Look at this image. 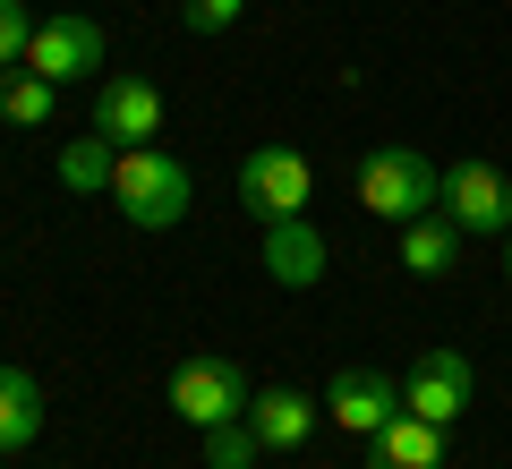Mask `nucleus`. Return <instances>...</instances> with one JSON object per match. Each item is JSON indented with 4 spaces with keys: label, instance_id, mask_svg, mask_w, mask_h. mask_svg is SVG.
<instances>
[{
    "label": "nucleus",
    "instance_id": "obj_1",
    "mask_svg": "<svg viewBox=\"0 0 512 469\" xmlns=\"http://www.w3.org/2000/svg\"><path fill=\"white\" fill-rule=\"evenodd\" d=\"M111 205H120L137 231H180L188 205H197V180H188V163L163 154V145H128L120 171H111Z\"/></svg>",
    "mask_w": 512,
    "mask_h": 469
},
{
    "label": "nucleus",
    "instance_id": "obj_2",
    "mask_svg": "<svg viewBox=\"0 0 512 469\" xmlns=\"http://www.w3.org/2000/svg\"><path fill=\"white\" fill-rule=\"evenodd\" d=\"M359 205L376 222H393V231L402 222H427V214H444V171L427 163L419 145H376L359 163Z\"/></svg>",
    "mask_w": 512,
    "mask_h": 469
},
{
    "label": "nucleus",
    "instance_id": "obj_3",
    "mask_svg": "<svg viewBox=\"0 0 512 469\" xmlns=\"http://www.w3.org/2000/svg\"><path fill=\"white\" fill-rule=\"evenodd\" d=\"M308 197H316V163L299 145H248V154H239V205H248L256 222L308 214Z\"/></svg>",
    "mask_w": 512,
    "mask_h": 469
},
{
    "label": "nucleus",
    "instance_id": "obj_4",
    "mask_svg": "<svg viewBox=\"0 0 512 469\" xmlns=\"http://www.w3.org/2000/svg\"><path fill=\"white\" fill-rule=\"evenodd\" d=\"M171 410H180L188 418V427H231V418H248V367H239V359H214V350H197V359H180V367H171Z\"/></svg>",
    "mask_w": 512,
    "mask_h": 469
},
{
    "label": "nucleus",
    "instance_id": "obj_5",
    "mask_svg": "<svg viewBox=\"0 0 512 469\" xmlns=\"http://www.w3.org/2000/svg\"><path fill=\"white\" fill-rule=\"evenodd\" d=\"M444 222H453L461 239H504L512 231V180L487 163V154L444 163Z\"/></svg>",
    "mask_w": 512,
    "mask_h": 469
},
{
    "label": "nucleus",
    "instance_id": "obj_6",
    "mask_svg": "<svg viewBox=\"0 0 512 469\" xmlns=\"http://www.w3.org/2000/svg\"><path fill=\"white\" fill-rule=\"evenodd\" d=\"M470 393H478V367H470V350H453V342H427L419 359H410V376H402V410L436 418V427H453V418L470 410Z\"/></svg>",
    "mask_w": 512,
    "mask_h": 469
},
{
    "label": "nucleus",
    "instance_id": "obj_7",
    "mask_svg": "<svg viewBox=\"0 0 512 469\" xmlns=\"http://www.w3.org/2000/svg\"><path fill=\"white\" fill-rule=\"evenodd\" d=\"M325 418L342 435H359V444H376V435L402 418V376H384V367H342V376L325 384Z\"/></svg>",
    "mask_w": 512,
    "mask_h": 469
},
{
    "label": "nucleus",
    "instance_id": "obj_8",
    "mask_svg": "<svg viewBox=\"0 0 512 469\" xmlns=\"http://www.w3.org/2000/svg\"><path fill=\"white\" fill-rule=\"evenodd\" d=\"M18 69L52 77V86H77L86 69H103V26L77 18V9H60V18H43V26H35V43H26Z\"/></svg>",
    "mask_w": 512,
    "mask_h": 469
},
{
    "label": "nucleus",
    "instance_id": "obj_9",
    "mask_svg": "<svg viewBox=\"0 0 512 469\" xmlns=\"http://www.w3.org/2000/svg\"><path fill=\"white\" fill-rule=\"evenodd\" d=\"M94 137H111L128 154V145H154L163 137V86L154 77H103L94 86Z\"/></svg>",
    "mask_w": 512,
    "mask_h": 469
},
{
    "label": "nucleus",
    "instance_id": "obj_10",
    "mask_svg": "<svg viewBox=\"0 0 512 469\" xmlns=\"http://www.w3.org/2000/svg\"><path fill=\"white\" fill-rule=\"evenodd\" d=\"M248 427H256V444H265V452H308L316 427H325V401L299 393V384H274V393L248 401Z\"/></svg>",
    "mask_w": 512,
    "mask_h": 469
},
{
    "label": "nucleus",
    "instance_id": "obj_11",
    "mask_svg": "<svg viewBox=\"0 0 512 469\" xmlns=\"http://www.w3.org/2000/svg\"><path fill=\"white\" fill-rule=\"evenodd\" d=\"M265 273H274L282 290H316V282H325V239H316L308 214L265 222Z\"/></svg>",
    "mask_w": 512,
    "mask_h": 469
},
{
    "label": "nucleus",
    "instance_id": "obj_12",
    "mask_svg": "<svg viewBox=\"0 0 512 469\" xmlns=\"http://www.w3.org/2000/svg\"><path fill=\"white\" fill-rule=\"evenodd\" d=\"M367 469H444V427L419 418V410H402L376 444H367Z\"/></svg>",
    "mask_w": 512,
    "mask_h": 469
},
{
    "label": "nucleus",
    "instance_id": "obj_13",
    "mask_svg": "<svg viewBox=\"0 0 512 469\" xmlns=\"http://www.w3.org/2000/svg\"><path fill=\"white\" fill-rule=\"evenodd\" d=\"M35 435H43V384L26 376V367L0 359V461H9V452H26Z\"/></svg>",
    "mask_w": 512,
    "mask_h": 469
},
{
    "label": "nucleus",
    "instance_id": "obj_14",
    "mask_svg": "<svg viewBox=\"0 0 512 469\" xmlns=\"http://www.w3.org/2000/svg\"><path fill=\"white\" fill-rule=\"evenodd\" d=\"M111 171H120V145L94 137V128L60 145V188H69V197H111Z\"/></svg>",
    "mask_w": 512,
    "mask_h": 469
},
{
    "label": "nucleus",
    "instance_id": "obj_15",
    "mask_svg": "<svg viewBox=\"0 0 512 469\" xmlns=\"http://www.w3.org/2000/svg\"><path fill=\"white\" fill-rule=\"evenodd\" d=\"M402 265H410V273H427V282H444V273L461 265V231H453L444 214L402 222Z\"/></svg>",
    "mask_w": 512,
    "mask_h": 469
},
{
    "label": "nucleus",
    "instance_id": "obj_16",
    "mask_svg": "<svg viewBox=\"0 0 512 469\" xmlns=\"http://www.w3.org/2000/svg\"><path fill=\"white\" fill-rule=\"evenodd\" d=\"M60 111V86L52 77H35V69H0V120L9 128H43Z\"/></svg>",
    "mask_w": 512,
    "mask_h": 469
},
{
    "label": "nucleus",
    "instance_id": "obj_17",
    "mask_svg": "<svg viewBox=\"0 0 512 469\" xmlns=\"http://www.w3.org/2000/svg\"><path fill=\"white\" fill-rule=\"evenodd\" d=\"M265 461V444H256L248 418H231V427H205V469H256Z\"/></svg>",
    "mask_w": 512,
    "mask_h": 469
},
{
    "label": "nucleus",
    "instance_id": "obj_18",
    "mask_svg": "<svg viewBox=\"0 0 512 469\" xmlns=\"http://www.w3.org/2000/svg\"><path fill=\"white\" fill-rule=\"evenodd\" d=\"M35 26H43V18H26V0H0V69H18V60H26Z\"/></svg>",
    "mask_w": 512,
    "mask_h": 469
},
{
    "label": "nucleus",
    "instance_id": "obj_19",
    "mask_svg": "<svg viewBox=\"0 0 512 469\" xmlns=\"http://www.w3.org/2000/svg\"><path fill=\"white\" fill-rule=\"evenodd\" d=\"M248 18V0H180V26L188 35H222V26Z\"/></svg>",
    "mask_w": 512,
    "mask_h": 469
},
{
    "label": "nucleus",
    "instance_id": "obj_20",
    "mask_svg": "<svg viewBox=\"0 0 512 469\" xmlns=\"http://www.w3.org/2000/svg\"><path fill=\"white\" fill-rule=\"evenodd\" d=\"M504 282H512V231H504Z\"/></svg>",
    "mask_w": 512,
    "mask_h": 469
}]
</instances>
